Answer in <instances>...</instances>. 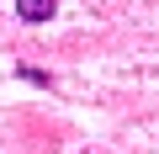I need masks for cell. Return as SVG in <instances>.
I'll list each match as a JSON object with an SVG mask.
<instances>
[{"mask_svg":"<svg viewBox=\"0 0 159 154\" xmlns=\"http://www.w3.org/2000/svg\"><path fill=\"white\" fill-rule=\"evenodd\" d=\"M16 74H21V80H27V85H43V91L53 85V74H48V69H32V64H21Z\"/></svg>","mask_w":159,"mask_h":154,"instance_id":"7a4b0ae2","label":"cell"},{"mask_svg":"<svg viewBox=\"0 0 159 154\" xmlns=\"http://www.w3.org/2000/svg\"><path fill=\"white\" fill-rule=\"evenodd\" d=\"M53 11H58V0H16V16H21L27 27H43V21H53Z\"/></svg>","mask_w":159,"mask_h":154,"instance_id":"6da1fadb","label":"cell"}]
</instances>
